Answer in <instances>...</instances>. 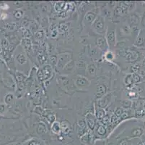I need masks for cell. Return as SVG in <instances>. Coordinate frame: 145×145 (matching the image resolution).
<instances>
[{
	"mask_svg": "<svg viewBox=\"0 0 145 145\" xmlns=\"http://www.w3.org/2000/svg\"><path fill=\"white\" fill-rule=\"evenodd\" d=\"M113 57H114L113 54L112 52H108L106 54V60H108V61H111V60L113 59Z\"/></svg>",
	"mask_w": 145,
	"mask_h": 145,
	"instance_id": "obj_11",
	"label": "cell"
},
{
	"mask_svg": "<svg viewBox=\"0 0 145 145\" xmlns=\"http://www.w3.org/2000/svg\"><path fill=\"white\" fill-rule=\"evenodd\" d=\"M77 84L80 86H85L89 84V81L83 77H78L77 79Z\"/></svg>",
	"mask_w": 145,
	"mask_h": 145,
	"instance_id": "obj_6",
	"label": "cell"
},
{
	"mask_svg": "<svg viewBox=\"0 0 145 145\" xmlns=\"http://www.w3.org/2000/svg\"><path fill=\"white\" fill-rule=\"evenodd\" d=\"M108 40L109 42V44L111 46H114L115 44V41H116V35H115V31H109L108 33Z\"/></svg>",
	"mask_w": 145,
	"mask_h": 145,
	"instance_id": "obj_3",
	"label": "cell"
},
{
	"mask_svg": "<svg viewBox=\"0 0 145 145\" xmlns=\"http://www.w3.org/2000/svg\"><path fill=\"white\" fill-rule=\"evenodd\" d=\"M78 124L79 125V126H81L82 128H85V125H86V123H85V122L84 120H79Z\"/></svg>",
	"mask_w": 145,
	"mask_h": 145,
	"instance_id": "obj_13",
	"label": "cell"
},
{
	"mask_svg": "<svg viewBox=\"0 0 145 145\" xmlns=\"http://www.w3.org/2000/svg\"><path fill=\"white\" fill-rule=\"evenodd\" d=\"M87 70H88V73H89V74L90 75H94L95 74V66L92 65H90L88 66V68H87Z\"/></svg>",
	"mask_w": 145,
	"mask_h": 145,
	"instance_id": "obj_10",
	"label": "cell"
},
{
	"mask_svg": "<svg viewBox=\"0 0 145 145\" xmlns=\"http://www.w3.org/2000/svg\"><path fill=\"white\" fill-rule=\"evenodd\" d=\"M110 100V94H108V95L106 96L104 98H103L102 99H100L99 101V104L98 105H99V106L100 107H105L108 104Z\"/></svg>",
	"mask_w": 145,
	"mask_h": 145,
	"instance_id": "obj_5",
	"label": "cell"
},
{
	"mask_svg": "<svg viewBox=\"0 0 145 145\" xmlns=\"http://www.w3.org/2000/svg\"><path fill=\"white\" fill-rule=\"evenodd\" d=\"M104 115H105V112H104L103 110H100L97 112V118H102L103 117H104Z\"/></svg>",
	"mask_w": 145,
	"mask_h": 145,
	"instance_id": "obj_12",
	"label": "cell"
},
{
	"mask_svg": "<svg viewBox=\"0 0 145 145\" xmlns=\"http://www.w3.org/2000/svg\"><path fill=\"white\" fill-rule=\"evenodd\" d=\"M95 17H96V15L93 13L89 12V13H87L86 16H85V20L88 23H92V22L95 20Z\"/></svg>",
	"mask_w": 145,
	"mask_h": 145,
	"instance_id": "obj_7",
	"label": "cell"
},
{
	"mask_svg": "<svg viewBox=\"0 0 145 145\" xmlns=\"http://www.w3.org/2000/svg\"><path fill=\"white\" fill-rule=\"evenodd\" d=\"M96 44L97 45V47L103 51H105L108 49V44L106 40L103 37H100L98 38L96 40Z\"/></svg>",
	"mask_w": 145,
	"mask_h": 145,
	"instance_id": "obj_1",
	"label": "cell"
},
{
	"mask_svg": "<svg viewBox=\"0 0 145 145\" xmlns=\"http://www.w3.org/2000/svg\"><path fill=\"white\" fill-rule=\"evenodd\" d=\"M106 93V87L103 85H100L97 88V97H102Z\"/></svg>",
	"mask_w": 145,
	"mask_h": 145,
	"instance_id": "obj_8",
	"label": "cell"
},
{
	"mask_svg": "<svg viewBox=\"0 0 145 145\" xmlns=\"http://www.w3.org/2000/svg\"><path fill=\"white\" fill-rule=\"evenodd\" d=\"M86 120H87V123L89 126V127L90 129H93L94 126L95 124V118L92 115V114H88L86 117Z\"/></svg>",
	"mask_w": 145,
	"mask_h": 145,
	"instance_id": "obj_4",
	"label": "cell"
},
{
	"mask_svg": "<svg viewBox=\"0 0 145 145\" xmlns=\"http://www.w3.org/2000/svg\"><path fill=\"white\" fill-rule=\"evenodd\" d=\"M52 129L55 133H59L60 131V124L58 122H55L53 123L52 125Z\"/></svg>",
	"mask_w": 145,
	"mask_h": 145,
	"instance_id": "obj_9",
	"label": "cell"
},
{
	"mask_svg": "<svg viewBox=\"0 0 145 145\" xmlns=\"http://www.w3.org/2000/svg\"><path fill=\"white\" fill-rule=\"evenodd\" d=\"M94 28L97 31H103L104 29V22L103 18L99 17L97 18L95 23H94Z\"/></svg>",
	"mask_w": 145,
	"mask_h": 145,
	"instance_id": "obj_2",
	"label": "cell"
}]
</instances>
